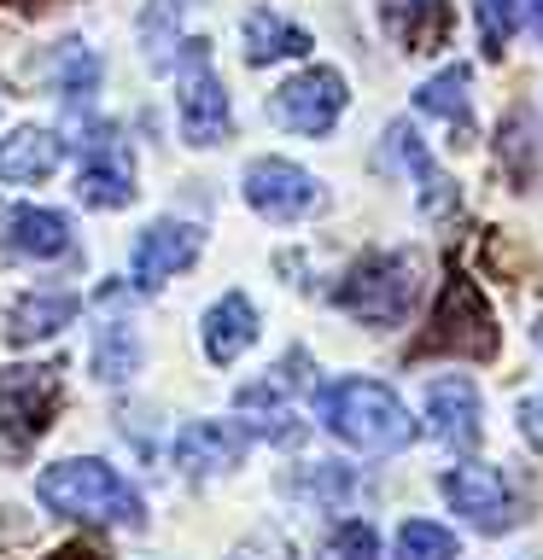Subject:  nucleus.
I'll list each match as a JSON object with an SVG mask.
<instances>
[{"label":"nucleus","instance_id":"11","mask_svg":"<svg viewBox=\"0 0 543 560\" xmlns=\"http://www.w3.org/2000/svg\"><path fill=\"white\" fill-rule=\"evenodd\" d=\"M427 420H432V438H444L450 450H480V438H485L480 385L467 374H432L427 380Z\"/></svg>","mask_w":543,"mask_h":560},{"label":"nucleus","instance_id":"24","mask_svg":"<svg viewBox=\"0 0 543 560\" xmlns=\"http://www.w3.org/2000/svg\"><path fill=\"white\" fill-rule=\"evenodd\" d=\"M462 542H455L450 525H432V520H403L397 525V542H392V560H455Z\"/></svg>","mask_w":543,"mask_h":560},{"label":"nucleus","instance_id":"9","mask_svg":"<svg viewBox=\"0 0 543 560\" xmlns=\"http://www.w3.org/2000/svg\"><path fill=\"white\" fill-rule=\"evenodd\" d=\"M438 490H444V502H450L480 537H502L508 525H515V497H508V479H502L497 467H485V462L450 467L444 479H438Z\"/></svg>","mask_w":543,"mask_h":560},{"label":"nucleus","instance_id":"20","mask_svg":"<svg viewBox=\"0 0 543 560\" xmlns=\"http://www.w3.org/2000/svg\"><path fill=\"white\" fill-rule=\"evenodd\" d=\"M82 298L77 292H30L18 298L12 315H7V345H35V339H53V332H65L77 322Z\"/></svg>","mask_w":543,"mask_h":560},{"label":"nucleus","instance_id":"10","mask_svg":"<svg viewBox=\"0 0 543 560\" xmlns=\"http://www.w3.org/2000/svg\"><path fill=\"white\" fill-rule=\"evenodd\" d=\"M77 199H82L88 210H123V205L135 199V158H129V147H123L112 129H100V135L82 147Z\"/></svg>","mask_w":543,"mask_h":560},{"label":"nucleus","instance_id":"22","mask_svg":"<svg viewBox=\"0 0 543 560\" xmlns=\"http://www.w3.org/2000/svg\"><path fill=\"white\" fill-rule=\"evenodd\" d=\"M538 122L525 117V112H508L502 117V129H497V152H502V164H508V175L525 187V182H538V158H543V147H538Z\"/></svg>","mask_w":543,"mask_h":560},{"label":"nucleus","instance_id":"13","mask_svg":"<svg viewBox=\"0 0 543 560\" xmlns=\"http://www.w3.org/2000/svg\"><path fill=\"white\" fill-rule=\"evenodd\" d=\"M245 444H252V432L240 427V420H187L182 432H175V467L193 472V479H210V472H228L240 467Z\"/></svg>","mask_w":543,"mask_h":560},{"label":"nucleus","instance_id":"30","mask_svg":"<svg viewBox=\"0 0 543 560\" xmlns=\"http://www.w3.org/2000/svg\"><path fill=\"white\" fill-rule=\"evenodd\" d=\"M520 18H525V24H532V35L543 42V0H520Z\"/></svg>","mask_w":543,"mask_h":560},{"label":"nucleus","instance_id":"19","mask_svg":"<svg viewBox=\"0 0 543 560\" xmlns=\"http://www.w3.org/2000/svg\"><path fill=\"white\" fill-rule=\"evenodd\" d=\"M59 158H65V140L53 129H12L0 140V182H18V187L47 182L59 170Z\"/></svg>","mask_w":543,"mask_h":560},{"label":"nucleus","instance_id":"7","mask_svg":"<svg viewBox=\"0 0 543 560\" xmlns=\"http://www.w3.org/2000/svg\"><path fill=\"white\" fill-rule=\"evenodd\" d=\"M240 192L269 222H304L315 210H327V187L292 158H252L240 175Z\"/></svg>","mask_w":543,"mask_h":560},{"label":"nucleus","instance_id":"23","mask_svg":"<svg viewBox=\"0 0 543 560\" xmlns=\"http://www.w3.org/2000/svg\"><path fill=\"white\" fill-rule=\"evenodd\" d=\"M140 368V339H135V327L129 322H105L100 327V339H94V374L105 385H123Z\"/></svg>","mask_w":543,"mask_h":560},{"label":"nucleus","instance_id":"1","mask_svg":"<svg viewBox=\"0 0 543 560\" xmlns=\"http://www.w3.org/2000/svg\"><path fill=\"white\" fill-rule=\"evenodd\" d=\"M315 420H322L327 438H339V444L362 450V455H397L420 438L415 415L403 409V397L385 392L380 380H362V374L315 385Z\"/></svg>","mask_w":543,"mask_h":560},{"label":"nucleus","instance_id":"14","mask_svg":"<svg viewBox=\"0 0 543 560\" xmlns=\"http://www.w3.org/2000/svg\"><path fill=\"white\" fill-rule=\"evenodd\" d=\"M199 345H205V357L217 368L240 362L245 350L257 345V304L245 292H222L217 304L205 310V322H199Z\"/></svg>","mask_w":543,"mask_h":560},{"label":"nucleus","instance_id":"15","mask_svg":"<svg viewBox=\"0 0 543 560\" xmlns=\"http://www.w3.org/2000/svg\"><path fill=\"white\" fill-rule=\"evenodd\" d=\"M380 30L397 52H438L450 42V0H380Z\"/></svg>","mask_w":543,"mask_h":560},{"label":"nucleus","instance_id":"28","mask_svg":"<svg viewBox=\"0 0 543 560\" xmlns=\"http://www.w3.org/2000/svg\"><path fill=\"white\" fill-rule=\"evenodd\" d=\"M538 345H543V327H538ZM520 438L543 455V397H525L520 402Z\"/></svg>","mask_w":543,"mask_h":560},{"label":"nucleus","instance_id":"4","mask_svg":"<svg viewBox=\"0 0 543 560\" xmlns=\"http://www.w3.org/2000/svg\"><path fill=\"white\" fill-rule=\"evenodd\" d=\"M497 345H502V332H497V315H490L480 280H467L450 262L444 292H438V304H432V327H427V339L415 345V357H473V362H485V357H497Z\"/></svg>","mask_w":543,"mask_h":560},{"label":"nucleus","instance_id":"18","mask_svg":"<svg viewBox=\"0 0 543 560\" xmlns=\"http://www.w3.org/2000/svg\"><path fill=\"white\" fill-rule=\"evenodd\" d=\"M385 135H392V152L409 164V175L420 182V217H450V210L462 205V192H455V182L432 164V152L415 140V129H409V122H392Z\"/></svg>","mask_w":543,"mask_h":560},{"label":"nucleus","instance_id":"6","mask_svg":"<svg viewBox=\"0 0 543 560\" xmlns=\"http://www.w3.org/2000/svg\"><path fill=\"white\" fill-rule=\"evenodd\" d=\"M345 105H350V88H345L339 70H333V65H310V70H298V77H287L269 94V117L287 135L322 140V135L339 129Z\"/></svg>","mask_w":543,"mask_h":560},{"label":"nucleus","instance_id":"27","mask_svg":"<svg viewBox=\"0 0 543 560\" xmlns=\"http://www.w3.org/2000/svg\"><path fill=\"white\" fill-rule=\"evenodd\" d=\"M327 560H380V532L368 520H339L327 532Z\"/></svg>","mask_w":543,"mask_h":560},{"label":"nucleus","instance_id":"29","mask_svg":"<svg viewBox=\"0 0 543 560\" xmlns=\"http://www.w3.org/2000/svg\"><path fill=\"white\" fill-rule=\"evenodd\" d=\"M310 490H315V497H345V490H350V472H339V467H315Z\"/></svg>","mask_w":543,"mask_h":560},{"label":"nucleus","instance_id":"3","mask_svg":"<svg viewBox=\"0 0 543 560\" xmlns=\"http://www.w3.org/2000/svg\"><path fill=\"white\" fill-rule=\"evenodd\" d=\"M35 497H42L53 514H65V520H88V525H147V502H140V490L123 479L112 462H100V455L53 462L42 479H35Z\"/></svg>","mask_w":543,"mask_h":560},{"label":"nucleus","instance_id":"2","mask_svg":"<svg viewBox=\"0 0 543 560\" xmlns=\"http://www.w3.org/2000/svg\"><path fill=\"white\" fill-rule=\"evenodd\" d=\"M427 292V262L415 252H362L333 287V310H345L362 327H403Z\"/></svg>","mask_w":543,"mask_h":560},{"label":"nucleus","instance_id":"31","mask_svg":"<svg viewBox=\"0 0 543 560\" xmlns=\"http://www.w3.org/2000/svg\"><path fill=\"white\" fill-rule=\"evenodd\" d=\"M234 560H257V549H240V555H234Z\"/></svg>","mask_w":543,"mask_h":560},{"label":"nucleus","instance_id":"21","mask_svg":"<svg viewBox=\"0 0 543 560\" xmlns=\"http://www.w3.org/2000/svg\"><path fill=\"white\" fill-rule=\"evenodd\" d=\"M467 88H473V70H467V65H444L438 77H427V82L415 88V112H427V117H438V122H455V129H467V122H473Z\"/></svg>","mask_w":543,"mask_h":560},{"label":"nucleus","instance_id":"8","mask_svg":"<svg viewBox=\"0 0 543 560\" xmlns=\"http://www.w3.org/2000/svg\"><path fill=\"white\" fill-rule=\"evenodd\" d=\"M205 252V234L193 222H175V217H158L135 234V252H129V280L135 292H158L164 280H175L182 269H193Z\"/></svg>","mask_w":543,"mask_h":560},{"label":"nucleus","instance_id":"25","mask_svg":"<svg viewBox=\"0 0 543 560\" xmlns=\"http://www.w3.org/2000/svg\"><path fill=\"white\" fill-rule=\"evenodd\" d=\"M473 24H480V52L485 59H502L525 18H520V0H473Z\"/></svg>","mask_w":543,"mask_h":560},{"label":"nucleus","instance_id":"26","mask_svg":"<svg viewBox=\"0 0 543 560\" xmlns=\"http://www.w3.org/2000/svg\"><path fill=\"white\" fill-rule=\"evenodd\" d=\"M53 88H59L70 105L88 100V94L100 88V59H94L82 42H65V47H59V70H53Z\"/></svg>","mask_w":543,"mask_h":560},{"label":"nucleus","instance_id":"16","mask_svg":"<svg viewBox=\"0 0 543 560\" xmlns=\"http://www.w3.org/2000/svg\"><path fill=\"white\" fill-rule=\"evenodd\" d=\"M7 245L18 257H35V262H53V257H70V217L65 210H47V205H18L7 210Z\"/></svg>","mask_w":543,"mask_h":560},{"label":"nucleus","instance_id":"12","mask_svg":"<svg viewBox=\"0 0 543 560\" xmlns=\"http://www.w3.org/2000/svg\"><path fill=\"white\" fill-rule=\"evenodd\" d=\"M53 402H59V368H7L0 374V427L18 444L47 432Z\"/></svg>","mask_w":543,"mask_h":560},{"label":"nucleus","instance_id":"17","mask_svg":"<svg viewBox=\"0 0 543 560\" xmlns=\"http://www.w3.org/2000/svg\"><path fill=\"white\" fill-rule=\"evenodd\" d=\"M240 52H245V65L304 59V52H310V30L292 24V18H280V12H269V7H257V12H245V24H240Z\"/></svg>","mask_w":543,"mask_h":560},{"label":"nucleus","instance_id":"5","mask_svg":"<svg viewBox=\"0 0 543 560\" xmlns=\"http://www.w3.org/2000/svg\"><path fill=\"white\" fill-rule=\"evenodd\" d=\"M175 117H182L187 147H222L234 129L228 88L210 65V42H182V52H175Z\"/></svg>","mask_w":543,"mask_h":560}]
</instances>
